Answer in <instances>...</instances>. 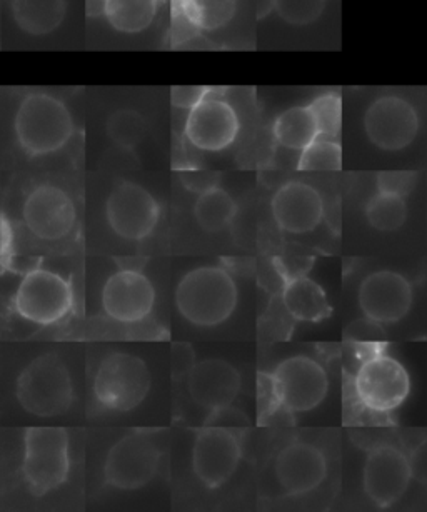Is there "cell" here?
Here are the masks:
<instances>
[{
  "mask_svg": "<svg viewBox=\"0 0 427 512\" xmlns=\"http://www.w3.org/2000/svg\"><path fill=\"white\" fill-rule=\"evenodd\" d=\"M239 289L221 266L197 267L182 277L176 289L177 311L197 327H214L236 311Z\"/></svg>",
  "mask_w": 427,
  "mask_h": 512,
  "instance_id": "obj_1",
  "label": "cell"
},
{
  "mask_svg": "<svg viewBox=\"0 0 427 512\" xmlns=\"http://www.w3.org/2000/svg\"><path fill=\"white\" fill-rule=\"evenodd\" d=\"M17 142L27 156L39 157L61 151L74 136L69 107L44 92L24 97L14 119Z\"/></svg>",
  "mask_w": 427,
  "mask_h": 512,
  "instance_id": "obj_2",
  "label": "cell"
},
{
  "mask_svg": "<svg viewBox=\"0 0 427 512\" xmlns=\"http://www.w3.org/2000/svg\"><path fill=\"white\" fill-rule=\"evenodd\" d=\"M16 396L34 416H62L74 401L71 372L57 354L36 357L17 379Z\"/></svg>",
  "mask_w": 427,
  "mask_h": 512,
  "instance_id": "obj_3",
  "label": "cell"
},
{
  "mask_svg": "<svg viewBox=\"0 0 427 512\" xmlns=\"http://www.w3.org/2000/svg\"><path fill=\"white\" fill-rule=\"evenodd\" d=\"M71 471L69 436L62 427L34 426L24 432L22 474L34 496L61 487Z\"/></svg>",
  "mask_w": 427,
  "mask_h": 512,
  "instance_id": "obj_4",
  "label": "cell"
},
{
  "mask_svg": "<svg viewBox=\"0 0 427 512\" xmlns=\"http://www.w3.org/2000/svg\"><path fill=\"white\" fill-rule=\"evenodd\" d=\"M352 387L357 402L366 411L389 414L402 406L411 394V377L396 357L372 351L362 357Z\"/></svg>",
  "mask_w": 427,
  "mask_h": 512,
  "instance_id": "obj_5",
  "label": "cell"
},
{
  "mask_svg": "<svg viewBox=\"0 0 427 512\" xmlns=\"http://www.w3.org/2000/svg\"><path fill=\"white\" fill-rule=\"evenodd\" d=\"M151 372L141 357L114 352L102 359L94 379V397L104 411L129 412L151 391Z\"/></svg>",
  "mask_w": 427,
  "mask_h": 512,
  "instance_id": "obj_6",
  "label": "cell"
},
{
  "mask_svg": "<svg viewBox=\"0 0 427 512\" xmlns=\"http://www.w3.org/2000/svg\"><path fill=\"white\" fill-rule=\"evenodd\" d=\"M266 379L271 401L292 414L314 411L329 392L326 369L309 356L284 359Z\"/></svg>",
  "mask_w": 427,
  "mask_h": 512,
  "instance_id": "obj_7",
  "label": "cell"
},
{
  "mask_svg": "<svg viewBox=\"0 0 427 512\" xmlns=\"http://www.w3.org/2000/svg\"><path fill=\"white\" fill-rule=\"evenodd\" d=\"M72 306L71 282L47 269L27 272L14 299L17 314L37 326L57 324L71 312Z\"/></svg>",
  "mask_w": 427,
  "mask_h": 512,
  "instance_id": "obj_8",
  "label": "cell"
},
{
  "mask_svg": "<svg viewBox=\"0 0 427 512\" xmlns=\"http://www.w3.org/2000/svg\"><path fill=\"white\" fill-rule=\"evenodd\" d=\"M161 456V449L149 432L127 434L107 454L104 479L121 491L141 489L156 476Z\"/></svg>",
  "mask_w": 427,
  "mask_h": 512,
  "instance_id": "obj_9",
  "label": "cell"
},
{
  "mask_svg": "<svg viewBox=\"0 0 427 512\" xmlns=\"http://www.w3.org/2000/svg\"><path fill=\"white\" fill-rule=\"evenodd\" d=\"M241 432L206 424L192 446V471L207 489L224 486L237 471L242 457Z\"/></svg>",
  "mask_w": 427,
  "mask_h": 512,
  "instance_id": "obj_10",
  "label": "cell"
},
{
  "mask_svg": "<svg viewBox=\"0 0 427 512\" xmlns=\"http://www.w3.org/2000/svg\"><path fill=\"white\" fill-rule=\"evenodd\" d=\"M106 217L112 231L121 239L142 241L156 229L161 207L147 189L124 181L107 197Z\"/></svg>",
  "mask_w": 427,
  "mask_h": 512,
  "instance_id": "obj_11",
  "label": "cell"
},
{
  "mask_svg": "<svg viewBox=\"0 0 427 512\" xmlns=\"http://www.w3.org/2000/svg\"><path fill=\"white\" fill-rule=\"evenodd\" d=\"M411 479V461L399 447L382 444L367 454L362 469V487L377 507L386 509L396 504L406 494Z\"/></svg>",
  "mask_w": 427,
  "mask_h": 512,
  "instance_id": "obj_12",
  "label": "cell"
},
{
  "mask_svg": "<svg viewBox=\"0 0 427 512\" xmlns=\"http://www.w3.org/2000/svg\"><path fill=\"white\" fill-rule=\"evenodd\" d=\"M22 217L37 239L61 241L76 227L77 209L64 189L54 184H41L26 197Z\"/></svg>",
  "mask_w": 427,
  "mask_h": 512,
  "instance_id": "obj_13",
  "label": "cell"
},
{
  "mask_svg": "<svg viewBox=\"0 0 427 512\" xmlns=\"http://www.w3.org/2000/svg\"><path fill=\"white\" fill-rule=\"evenodd\" d=\"M364 131L369 141L382 151H402L416 139L419 116L402 97H379L367 109Z\"/></svg>",
  "mask_w": 427,
  "mask_h": 512,
  "instance_id": "obj_14",
  "label": "cell"
},
{
  "mask_svg": "<svg viewBox=\"0 0 427 512\" xmlns=\"http://www.w3.org/2000/svg\"><path fill=\"white\" fill-rule=\"evenodd\" d=\"M414 301L411 282L394 271H376L359 287V306L377 326L396 324L409 314Z\"/></svg>",
  "mask_w": 427,
  "mask_h": 512,
  "instance_id": "obj_15",
  "label": "cell"
},
{
  "mask_svg": "<svg viewBox=\"0 0 427 512\" xmlns=\"http://www.w3.org/2000/svg\"><path fill=\"white\" fill-rule=\"evenodd\" d=\"M241 122L229 102L207 94L187 116L184 136L199 151L221 152L231 147L239 136Z\"/></svg>",
  "mask_w": 427,
  "mask_h": 512,
  "instance_id": "obj_16",
  "label": "cell"
},
{
  "mask_svg": "<svg viewBox=\"0 0 427 512\" xmlns=\"http://www.w3.org/2000/svg\"><path fill=\"white\" fill-rule=\"evenodd\" d=\"M156 304L152 282L141 271L122 269L107 279L102 289V307L111 321L139 324L151 316Z\"/></svg>",
  "mask_w": 427,
  "mask_h": 512,
  "instance_id": "obj_17",
  "label": "cell"
},
{
  "mask_svg": "<svg viewBox=\"0 0 427 512\" xmlns=\"http://www.w3.org/2000/svg\"><path fill=\"white\" fill-rule=\"evenodd\" d=\"M276 481L289 496H304L316 491L327 476L324 452L309 442H292L277 454Z\"/></svg>",
  "mask_w": 427,
  "mask_h": 512,
  "instance_id": "obj_18",
  "label": "cell"
},
{
  "mask_svg": "<svg viewBox=\"0 0 427 512\" xmlns=\"http://www.w3.org/2000/svg\"><path fill=\"white\" fill-rule=\"evenodd\" d=\"M241 374L224 359L196 362L187 372V391L197 406L219 411L231 406L241 391Z\"/></svg>",
  "mask_w": 427,
  "mask_h": 512,
  "instance_id": "obj_19",
  "label": "cell"
},
{
  "mask_svg": "<svg viewBox=\"0 0 427 512\" xmlns=\"http://www.w3.org/2000/svg\"><path fill=\"white\" fill-rule=\"evenodd\" d=\"M271 212L277 226L287 234H307L324 219L321 194L304 182H287L272 196Z\"/></svg>",
  "mask_w": 427,
  "mask_h": 512,
  "instance_id": "obj_20",
  "label": "cell"
},
{
  "mask_svg": "<svg viewBox=\"0 0 427 512\" xmlns=\"http://www.w3.org/2000/svg\"><path fill=\"white\" fill-rule=\"evenodd\" d=\"M282 304L294 321L314 324L326 321L332 314L324 289L302 274L287 279L282 289Z\"/></svg>",
  "mask_w": 427,
  "mask_h": 512,
  "instance_id": "obj_21",
  "label": "cell"
},
{
  "mask_svg": "<svg viewBox=\"0 0 427 512\" xmlns=\"http://www.w3.org/2000/svg\"><path fill=\"white\" fill-rule=\"evenodd\" d=\"M66 0H14L12 16L21 31L29 36H47L57 31L66 19Z\"/></svg>",
  "mask_w": 427,
  "mask_h": 512,
  "instance_id": "obj_22",
  "label": "cell"
},
{
  "mask_svg": "<svg viewBox=\"0 0 427 512\" xmlns=\"http://www.w3.org/2000/svg\"><path fill=\"white\" fill-rule=\"evenodd\" d=\"M276 141L291 151H304L319 137L316 119L307 106L291 107L274 122Z\"/></svg>",
  "mask_w": 427,
  "mask_h": 512,
  "instance_id": "obj_23",
  "label": "cell"
},
{
  "mask_svg": "<svg viewBox=\"0 0 427 512\" xmlns=\"http://www.w3.org/2000/svg\"><path fill=\"white\" fill-rule=\"evenodd\" d=\"M157 7L159 0H106L104 17L117 32L137 34L151 27Z\"/></svg>",
  "mask_w": 427,
  "mask_h": 512,
  "instance_id": "obj_24",
  "label": "cell"
},
{
  "mask_svg": "<svg viewBox=\"0 0 427 512\" xmlns=\"http://www.w3.org/2000/svg\"><path fill=\"white\" fill-rule=\"evenodd\" d=\"M237 214V204L229 192L216 186L199 194L194 206V217L202 231L214 234L226 229Z\"/></svg>",
  "mask_w": 427,
  "mask_h": 512,
  "instance_id": "obj_25",
  "label": "cell"
},
{
  "mask_svg": "<svg viewBox=\"0 0 427 512\" xmlns=\"http://www.w3.org/2000/svg\"><path fill=\"white\" fill-rule=\"evenodd\" d=\"M182 16L202 31L227 26L237 11V0H179Z\"/></svg>",
  "mask_w": 427,
  "mask_h": 512,
  "instance_id": "obj_26",
  "label": "cell"
},
{
  "mask_svg": "<svg viewBox=\"0 0 427 512\" xmlns=\"http://www.w3.org/2000/svg\"><path fill=\"white\" fill-rule=\"evenodd\" d=\"M366 219L376 231L401 229L407 219L406 197L377 191L366 204Z\"/></svg>",
  "mask_w": 427,
  "mask_h": 512,
  "instance_id": "obj_27",
  "label": "cell"
},
{
  "mask_svg": "<svg viewBox=\"0 0 427 512\" xmlns=\"http://www.w3.org/2000/svg\"><path fill=\"white\" fill-rule=\"evenodd\" d=\"M107 136L122 149H134L147 136V122L144 116L132 109H121L109 117L106 124Z\"/></svg>",
  "mask_w": 427,
  "mask_h": 512,
  "instance_id": "obj_28",
  "label": "cell"
},
{
  "mask_svg": "<svg viewBox=\"0 0 427 512\" xmlns=\"http://www.w3.org/2000/svg\"><path fill=\"white\" fill-rule=\"evenodd\" d=\"M342 149L334 139L317 137L311 146L301 151L297 169L302 172L341 171Z\"/></svg>",
  "mask_w": 427,
  "mask_h": 512,
  "instance_id": "obj_29",
  "label": "cell"
},
{
  "mask_svg": "<svg viewBox=\"0 0 427 512\" xmlns=\"http://www.w3.org/2000/svg\"><path fill=\"white\" fill-rule=\"evenodd\" d=\"M307 107L311 109L312 116L316 119L319 137L336 141L342 126L341 96H337L334 92L322 94V96L316 97Z\"/></svg>",
  "mask_w": 427,
  "mask_h": 512,
  "instance_id": "obj_30",
  "label": "cell"
},
{
  "mask_svg": "<svg viewBox=\"0 0 427 512\" xmlns=\"http://www.w3.org/2000/svg\"><path fill=\"white\" fill-rule=\"evenodd\" d=\"M326 0H274L277 14L292 26H307L321 17Z\"/></svg>",
  "mask_w": 427,
  "mask_h": 512,
  "instance_id": "obj_31",
  "label": "cell"
},
{
  "mask_svg": "<svg viewBox=\"0 0 427 512\" xmlns=\"http://www.w3.org/2000/svg\"><path fill=\"white\" fill-rule=\"evenodd\" d=\"M416 182V172H381L377 176V191L407 197L414 191Z\"/></svg>",
  "mask_w": 427,
  "mask_h": 512,
  "instance_id": "obj_32",
  "label": "cell"
},
{
  "mask_svg": "<svg viewBox=\"0 0 427 512\" xmlns=\"http://www.w3.org/2000/svg\"><path fill=\"white\" fill-rule=\"evenodd\" d=\"M209 89L202 86H177L172 87L171 102L177 109L191 111L202 99H206Z\"/></svg>",
  "mask_w": 427,
  "mask_h": 512,
  "instance_id": "obj_33",
  "label": "cell"
},
{
  "mask_svg": "<svg viewBox=\"0 0 427 512\" xmlns=\"http://www.w3.org/2000/svg\"><path fill=\"white\" fill-rule=\"evenodd\" d=\"M196 354L192 347L184 342H177L172 346V374L174 377L187 376L192 366L196 364Z\"/></svg>",
  "mask_w": 427,
  "mask_h": 512,
  "instance_id": "obj_34",
  "label": "cell"
},
{
  "mask_svg": "<svg viewBox=\"0 0 427 512\" xmlns=\"http://www.w3.org/2000/svg\"><path fill=\"white\" fill-rule=\"evenodd\" d=\"M181 179L189 191L197 192V194H202V192L209 191L212 187L217 186V176L212 172H182Z\"/></svg>",
  "mask_w": 427,
  "mask_h": 512,
  "instance_id": "obj_35",
  "label": "cell"
},
{
  "mask_svg": "<svg viewBox=\"0 0 427 512\" xmlns=\"http://www.w3.org/2000/svg\"><path fill=\"white\" fill-rule=\"evenodd\" d=\"M106 0H86L87 16H104Z\"/></svg>",
  "mask_w": 427,
  "mask_h": 512,
  "instance_id": "obj_36",
  "label": "cell"
}]
</instances>
